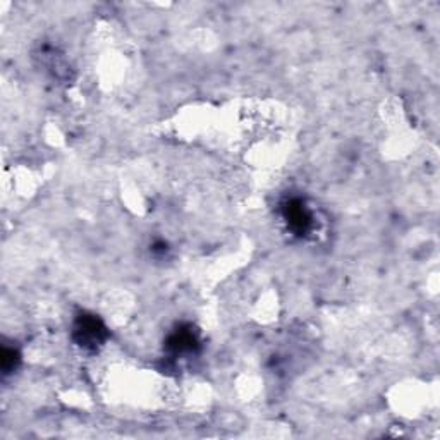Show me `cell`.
<instances>
[{
	"instance_id": "cell-1",
	"label": "cell",
	"mask_w": 440,
	"mask_h": 440,
	"mask_svg": "<svg viewBox=\"0 0 440 440\" xmlns=\"http://www.w3.org/2000/svg\"><path fill=\"white\" fill-rule=\"evenodd\" d=\"M76 334L79 335V342H81V344L88 346L96 344V342L102 341L105 329H103L102 323L96 319H81L78 327H76Z\"/></svg>"
}]
</instances>
